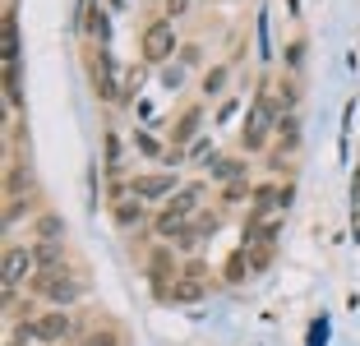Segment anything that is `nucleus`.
I'll return each mask as SVG.
<instances>
[{"mask_svg": "<svg viewBox=\"0 0 360 346\" xmlns=\"http://www.w3.org/2000/svg\"><path fill=\"white\" fill-rule=\"evenodd\" d=\"M203 194H208V185H203V180H190V185H180V189H176V199H171L167 208L158 212V222H153V226H158V236L176 241L180 231H185L194 217H199V203H203Z\"/></svg>", "mask_w": 360, "mask_h": 346, "instance_id": "nucleus-1", "label": "nucleus"}, {"mask_svg": "<svg viewBox=\"0 0 360 346\" xmlns=\"http://www.w3.org/2000/svg\"><path fill=\"white\" fill-rule=\"evenodd\" d=\"M88 282L75 273V268H56V273H37L32 277V295H42L51 309H70L75 300H84Z\"/></svg>", "mask_w": 360, "mask_h": 346, "instance_id": "nucleus-2", "label": "nucleus"}, {"mask_svg": "<svg viewBox=\"0 0 360 346\" xmlns=\"http://www.w3.org/2000/svg\"><path fill=\"white\" fill-rule=\"evenodd\" d=\"M139 51H143V60L148 65H167L171 56H176V23L162 14V19L143 23V32H139Z\"/></svg>", "mask_w": 360, "mask_h": 346, "instance_id": "nucleus-3", "label": "nucleus"}, {"mask_svg": "<svg viewBox=\"0 0 360 346\" xmlns=\"http://www.w3.org/2000/svg\"><path fill=\"white\" fill-rule=\"evenodd\" d=\"M28 333V342H42V346H65V337L75 333V314H65V309H46V314L28 319L19 323Z\"/></svg>", "mask_w": 360, "mask_h": 346, "instance_id": "nucleus-4", "label": "nucleus"}, {"mask_svg": "<svg viewBox=\"0 0 360 346\" xmlns=\"http://www.w3.org/2000/svg\"><path fill=\"white\" fill-rule=\"evenodd\" d=\"M176 189H180L176 171H148V176H134V180H129L125 194H134L139 203H162V199H176Z\"/></svg>", "mask_w": 360, "mask_h": 346, "instance_id": "nucleus-5", "label": "nucleus"}, {"mask_svg": "<svg viewBox=\"0 0 360 346\" xmlns=\"http://www.w3.org/2000/svg\"><path fill=\"white\" fill-rule=\"evenodd\" d=\"M250 199H255L250 222H273V217H282V212L291 208V185H255Z\"/></svg>", "mask_w": 360, "mask_h": 346, "instance_id": "nucleus-6", "label": "nucleus"}, {"mask_svg": "<svg viewBox=\"0 0 360 346\" xmlns=\"http://www.w3.org/2000/svg\"><path fill=\"white\" fill-rule=\"evenodd\" d=\"M28 277H37L32 245H5V295H14Z\"/></svg>", "mask_w": 360, "mask_h": 346, "instance_id": "nucleus-7", "label": "nucleus"}, {"mask_svg": "<svg viewBox=\"0 0 360 346\" xmlns=\"http://www.w3.org/2000/svg\"><path fill=\"white\" fill-rule=\"evenodd\" d=\"M203 291H208V268H203V263H190V268L176 277L167 300L171 305H194V300H203Z\"/></svg>", "mask_w": 360, "mask_h": 346, "instance_id": "nucleus-8", "label": "nucleus"}, {"mask_svg": "<svg viewBox=\"0 0 360 346\" xmlns=\"http://www.w3.org/2000/svg\"><path fill=\"white\" fill-rule=\"evenodd\" d=\"M93 88L102 102H125V88L116 84V60L106 51H93Z\"/></svg>", "mask_w": 360, "mask_h": 346, "instance_id": "nucleus-9", "label": "nucleus"}, {"mask_svg": "<svg viewBox=\"0 0 360 346\" xmlns=\"http://www.w3.org/2000/svg\"><path fill=\"white\" fill-rule=\"evenodd\" d=\"M268 129H277V120L255 106V111L245 115V125H240V148H245V153H264V148H268Z\"/></svg>", "mask_w": 360, "mask_h": 346, "instance_id": "nucleus-10", "label": "nucleus"}, {"mask_svg": "<svg viewBox=\"0 0 360 346\" xmlns=\"http://www.w3.org/2000/svg\"><path fill=\"white\" fill-rule=\"evenodd\" d=\"M111 217H116V226L120 231H134V226H143V203L134 199V194H125V189H116V208H111Z\"/></svg>", "mask_w": 360, "mask_h": 346, "instance_id": "nucleus-11", "label": "nucleus"}, {"mask_svg": "<svg viewBox=\"0 0 360 346\" xmlns=\"http://www.w3.org/2000/svg\"><path fill=\"white\" fill-rule=\"evenodd\" d=\"M32 259H37V273H56V268H65V241H37V245H32Z\"/></svg>", "mask_w": 360, "mask_h": 346, "instance_id": "nucleus-12", "label": "nucleus"}, {"mask_svg": "<svg viewBox=\"0 0 360 346\" xmlns=\"http://www.w3.org/2000/svg\"><path fill=\"white\" fill-rule=\"evenodd\" d=\"M208 176L212 180H226V185H240V180H250V167H245L240 158H212L208 162Z\"/></svg>", "mask_w": 360, "mask_h": 346, "instance_id": "nucleus-13", "label": "nucleus"}, {"mask_svg": "<svg viewBox=\"0 0 360 346\" xmlns=\"http://www.w3.org/2000/svg\"><path fill=\"white\" fill-rule=\"evenodd\" d=\"M199 125H203V111H199V106H190V111L180 115V125L171 129V143H176V153H180V143H194V139H199Z\"/></svg>", "mask_w": 360, "mask_h": 346, "instance_id": "nucleus-14", "label": "nucleus"}, {"mask_svg": "<svg viewBox=\"0 0 360 346\" xmlns=\"http://www.w3.org/2000/svg\"><path fill=\"white\" fill-rule=\"evenodd\" d=\"M32 236H37V241H65V217L60 212H37Z\"/></svg>", "mask_w": 360, "mask_h": 346, "instance_id": "nucleus-15", "label": "nucleus"}, {"mask_svg": "<svg viewBox=\"0 0 360 346\" xmlns=\"http://www.w3.org/2000/svg\"><path fill=\"white\" fill-rule=\"evenodd\" d=\"M5 102H10V111L23 106V70L19 65H5Z\"/></svg>", "mask_w": 360, "mask_h": 346, "instance_id": "nucleus-16", "label": "nucleus"}, {"mask_svg": "<svg viewBox=\"0 0 360 346\" xmlns=\"http://www.w3.org/2000/svg\"><path fill=\"white\" fill-rule=\"evenodd\" d=\"M277 139H282L286 153H296V148H300V115H296V111L277 120Z\"/></svg>", "mask_w": 360, "mask_h": 346, "instance_id": "nucleus-17", "label": "nucleus"}, {"mask_svg": "<svg viewBox=\"0 0 360 346\" xmlns=\"http://www.w3.org/2000/svg\"><path fill=\"white\" fill-rule=\"evenodd\" d=\"M5 65H19V19H14V5L5 10Z\"/></svg>", "mask_w": 360, "mask_h": 346, "instance_id": "nucleus-18", "label": "nucleus"}, {"mask_svg": "<svg viewBox=\"0 0 360 346\" xmlns=\"http://www.w3.org/2000/svg\"><path fill=\"white\" fill-rule=\"evenodd\" d=\"M23 212H37V194H32V189H28V194H14V199L5 203V226H14Z\"/></svg>", "mask_w": 360, "mask_h": 346, "instance_id": "nucleus-19", "label": "nucleus"}, {"mask_svg": "<svg viewBox=\"0 0 360 346\" xmlns=\"http://www.w3.org/2000/svg\"><path fill=\"white\" fill-rule=\"evenodd\" d=\"M245 250H250V277H259V273H268V268H273L277 245H245Z\"/></svg>", "mask_w": 360, "mask_h": 346, "instance_id": "nucleus-20", "label": "nucleus"}, {"mask_svg": "<svg viewBox=\"0 0 360 346\" xmlns=\"http://www.w3.org/2000/svg\"><path fill=\"white\" fill-rule=\"evenodd\" d=\"M296 102H300L296 79H282V84H277V111H282V115H291V111H296Z\"/></svg>", "mask_w": 360, "mask_h": 346, "instance_id": "nucleus-21", "label": "nucleus"}, {"mask_svg": "<svg viewBox=\"0 0 360 346\" xmlns=\"http://www.w3.org/2000/svg\"><path fill=\"white\" fill-rule=\"evenodd\" d=\"M217 226H222L217 212H199V217L190 222V236H194V241H203V236H217Z\"/></svg>", "mask_w": 360, "mask_h": 346, "instance_id": "nucleus-22", "label": "nucleus"}, {"mask_svg": "<svg viewBox=\"0 0 360 346\" xmlns=\"http://www.w3.org/2000/svg\"><path fill=\"white\" fill-rule=\"evenodd\" d=\"M226 277H231V282H245V277H250V250H236L231 254V263H226Z\"/></svg>", "mask_w": 360, "mask_h": 346, "instance_id": "nucleus-23", "label": "nucleus"}, {"mask_svg": "<svg viewBox=\"0 0 360 346\" xmlns=\"http://www.w3.org/2000/svg\"><path fill=\"white\" fill-rule=\"evenodd\" d=\"M222 88H226V65H217L203 74V97H222Z\"/></svg>", "mask_w": 360, "mask_h": 346, "instance_id": "nucleus-24", "label": "nucleus"}, {"mask_svg": "<svg viewBox=\"0 0 360 346\" xmlns=\"http://www.w3.org/2000/svg\"><path fill=\"white\" fill-rule=\"evenodd\" d=\"M79 346H120V333H111V328H106V333H93V337H84Z\"/></svg>", "mask_w": 360, "mask_h": 346, "instance_id": "nucleus-25", "label": "nucleus"}, {"mask_svg": "<svg viewBox=\"0 0 360 346\" xmlns=\"http://www.w3.org/2000/svg\"><path fill=\"white\" fill-rule=\"evenodd\" d=\"M134 148H139V153H148V158H158V153H162V143H158L153 134H143V129L134 134Z\"/></svg>", "mask_w": 360, "mask_h": 346, "instance_id": "nucleus-26", "label": "nucleus"}, {"mask_svg": "<svg viewBox=\"0 0 360 346\" xmlns=\"http://www.w3.org/2000/svg\"><path fill=\"white\" fill-rule=\"evenodd\" d=\"M162 84H167L171 93H176V88L185 84V70H180V65H167V70H162Z\"/></svg>", "mask_w": 360, "mask_h": 346, "instance_id": "nucleus-27", "label": "nucleus"}, {"mask_svg": "<svg viewBox=\"0 0 360 346\" xmlns=\"http://www.w3.org/2000/svg\"><path fill=\"white\" fill-rule=\"evenodd\" d=\"M190 158L194 162H212L217 153H208V139H194V143H190Z\"/></svg>", "mask_w": 360, "mask_h": 346, "instance_id": "nucleus-28", "label": "nucleus"}, {"mask_svg": "<svg viewBox=\"0 0 360 346\" xmlns=\"http://www.w3.org/2000/svg\"><path fill=\"white\" fill-rule=\"evenodd\" d=\"M199 60H203V46H194V42L180 46V65H199Z\"/></svg>", "mask_w": 360, "mask_h": 346, "instance_id": "nucleus-29", "label": "nucleus"}, {"mask_svg": "<svg viewBox=\"0 0 360 346\" xmlns=\"http://www.w3.org/2000/svg\"><path fill=\"white\" fill-rule=\"evenodd\" d=\"M300 51H305V42H291V46H286V65H291V70H300Z\"/></svg>", "mask_w": 360, "mask_h": 346, "instance_id": "nucleus-30", "label": "nucleus"}, {"mask_svg": "<svg viewBox=\"0 0 360 346\" xmlns=\"http://www.w3.org/2000/svg\"><path fill=\"white\" fill-rule=\"evenodd\" d=\"M185 10H190V0H167V19H180Z\"/></svg>", "mask_w": 360, "mask_h": 346, "instance_id": "nucleus-31", "label": "nucleus"}, {"mask_svg": "<svg viewBox=\"0 0 360 346\" xmlns=\"http://www.w3.org/2000/svg\"><path fill=\"white\" fill-rule=\"evenodd\" d=\"M268 171H273V176H282V171H291V162H286V158H282V153H277V158H273V162H268Z\"/></svg>", "mask_w": 360, "mask_h": 346, "instance_id": "nucleus-32", "label": "nucleus"}, {"mask_svg": "<svg viewBox=\"0 0 360 346\" xmlns=\"http://www.w3.org/2000/svg\"><path fill=\"white\" fill-rule=\"evenodd\" d=\"M93 32H97V37H106V14L102 10H93Z\"/></svg>", "mask_w": 360, "mask_h": 346, "instance_id": "nucleus-33", "label": "nucleus"}]
</instances>
